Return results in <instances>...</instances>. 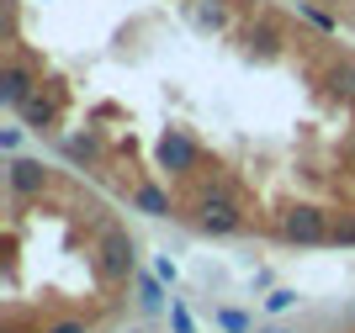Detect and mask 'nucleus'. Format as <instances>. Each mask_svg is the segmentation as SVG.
Returning a JSON list of instances; mask_svg holds the SVG:
<instances>
[{
	"label": "nucleus",
	"instance_id": "4468645a",
	"mask_svg": "<svg viewBox=\"0 0 355 333\" xmlns=\"http://www.w3.org/2000/svg\"><path fill=\"white\" fill-rule=\"evenodd\" d=\"M218 323L228 333H250V318H244V312H218Z\"/></svg>",
	"mask_w": 355,
	"mask_h": 333
},
{
	"label": "nucleus",
	"instance_id": "a211bd4d",
	"mask_svg": "<svg viewBox=\"0 0 355 333\" xmlns=\"http://www.w3.org/2000/svg\"><path fill=\"white\" fill-rule=\"evenodd\" d=\"M170 318H175V333H191V318H186V307H175Z\"/></svg>",
	"mask_w": 355,
	"mask_h": 333
},
{
	"label": "nucleus",
	"instance_id": "0eeeda50",
	"mask_svg": "<svg viewBox=\"0 0 355 333\" xmlns=\"http://www.w3.org/2000/svg\"><path fill=\"white\" fill-rule=\"evenodd\" d=\"M48 186V170L37 159H11V190L16 196H37Z\"/></svg>",
	"mask_w": 355,
	"mask_h": 333
},
{
	"label": "nucleus",
	"instance_id": "f8f14e48",
	"mask_svg": "<svg viewBox=\"0 0 355 333\" xmlns=\"http://www.w3.org/2000/svg\"><path fill=\"white\" fill-rule=\"evenodd\" d=\"M64 154H69V159H96V138H69Z\"/></svg>",
	"mask_w": 355,
	"mask_h": 333
},
{
	"label": "nucleus",
	"instance_id": "ddd939ff",
	"mask_svg": "<svg viewBox=\"0 0 355 333\" xmlns=\"http://www.w3.org/2000/svg\"><path fill=\"white\" fill-rule=\"evenodd\" d=\"M138 302H144V307H159V302H164L159 280H138Z\"/></svg>",
	"mask_w": 355,
	"mask_h": 333
},
{
	"label": "nucleus",
	"instance_id": "423d86ee",
	"mask_svg": "<svg viewBox=\"0 0 355 333\" xmlns=\"http://www.w3.org/2000/svg\"><path fill=\"white\" fill-rule=\"evenodd\" d=\"M16 111L27 116V127H53V122H59V90H43V85H37L27 101L16 106Z\"/></svg>",
	"mask_w": 355,
	"mask_h": 333
},
{
	"label": "nucleus",
	"instance_id": "6e6552de",
	"mask_svg": "<svg viewBox=\"0 0 355 333\" xmlns=\"http://www.w3.org/2000/svg\"><path fill=\"white\" fill-rule=\"evenodd\" d=\"M244 43H250V53L276 58V53H282V32L270 27V21H260V27H250V32H244Z\"/></svg>",
	"mask_w": 355,
	"mask_h": 333
},
{
	"label": "nucleus",
	"instance_id": "9d476101",
	"mask_svg": "<svg viewBox=\"0 0 355 333\" xmlns=\"http://www.w3.org/2000/svg\"><path fill=\"white\" fill-rule=\"evenodd\" d=\"M329 90H334L340 101H355V64H334V69H329Z\"/></svg>",
	"mask_w": 355,
	"mask_h": 333
},
{
	"label": "nucleus",
	"instance_id": "20e7f679",
	"mask_svg": "<svg viewBox=\"0 0 355 333\" xmlns=\"http://www.w3.org/2000/svg\"><path fill=\"white\" fill-rule=\"evenodd\" d=\"M128 270H133V238H128V233H106L101 238V276L122 280Z\"/></svg>",
	"mask_w": 355,
	"mask_h": 333
},
{
	"label": "nucleus",
	"instance_id": "6ab92c4d",
	"mask_svg": "<svg viewBox=\"0 0 355 333\" xmlns=\"http://www.w3.org/2000/svg\"><path fill=\"white\" fill-rule=\"evenodd\" d=\"M48 333H85V323H53Z\"/></svg>",
	"mask_w": 355,
	"mask_h": 333
},
{
	"label": "nucleus",
	"instance_id": "f3484780",
	"mask_svg": "<svg viewBox=\"0 0 355 333\" xmlns=\"http://www.w3.org/2000/svg\"><path fill=\"white\" fill-rule=\"evenodd\" d=\"M329 244H355V222H340V228L329 233Z\"/></svg>",
	"mask_w": 355,
	"mask_h": 333
},
{
	"label": "nucleus",
	"instance_id": "39448f33",
	"mask_svg": "<svg viewBox=\"0 0 355 333\" xmlns=\"http://www.w3.org/2000/svg\"><path fill=\"white\" fill-rule=\"evenodd\" d=\"M196 222H202L207 233H239V228H244V217H239V206L228 201V196H202Z\"/></svg>",
	"mask_w": 355,
	"mask_h": 333
},
{
	"label": "nucleus",
	"instance_id": "f257e3e1",
	"mask_svg": "<svg viewBox=\"0 0 355 333\" xmlns=\"http://www.w3.org/2000/svg\"><path fill=\"white\" fill-rule=\"evenodd\" d=\"M282 233L292 238V244H329V212H318V206H292L282 217Z\"/></svg>",
	"mask_w": 355,
	"mask_h": 333
},
{
	"label": "nucleus",
	"instance_id": "7ed1b4c3",
	"mask_svg": "<svg viewBox=\"0 0 355 333\" xmlns=\"http://www.w3.org/2000/svg\"><path fill=\"white\" fill-rule=\"evenodd\" d=\"M32 90H37V74H32V64L11 58V64L0 69V101H6V106H21Z\"/></svg>",
	"mask_w": 355,
	"mask_h": 333
},
{
	"label": "nucleus",
	"instance_id": "f03ea898",
	"mask_svg": "<svg viewBox=\"0 0 355 333\" xmlns=\"http://www.w3.org/2000/svg\"><path fill=\"white\" fill-rule=\"evenodd\" d=\"M196 159H202V148H196V138H186L180 127H170L159 138V164H164V170L186 174V170H196Z\"/></svg>",
	"mask_w": 355,
	"mask_h": 333
},
{
	"label": "nucleus",
	"instance_id": "2eb2a0df",
	"mask_svg": "<svg viewBox=\"0 0 355 333\" xmlns=\"http://www.w3.org/2000/svg\"><path fill=\"white\" fill-rule=\"evenodd\" d=\"M302 16H308L313 27H324V32H334V16H329V11H318V6H302Z\"/></svg>",
	"mask_w": 355,
	"mask_h": 333
},
{
	"label": "nucleus",
	"instance_id": "dca6fc26",
	"mask_svg": "<svg viewBox=\"0 0 355 333\" xmlns=\"http://www.w3.org/2000/svg\"><path fill=\"white\" fill-rule=\"evenodd\" d=\"M292 302H297L292 291H270V302H266V307H270V312H286V307H292Z\"/></svg>",
	"mask_w": 355,
	"mask_h": 333
},
{
	"label": "nucleus",
	"instance_id": "9b49d317",
	"mask_svg": "<svg viewBox=\"0 0 355 333\" xmlns=\"http://www.w3.org/2000/svg\"><path fill=\"white\" fill-rule=\"evenodd\" d=\"M196 27H212V32L228 27V11H223L218 0H202V6H196Z\"/></svg>",
	"mask_w": 355,
	"mask_h": 333
},
{
	"label": "nucleus",
	"instance_id": "1a4fd4ad",
	"mask_svg": "<svg viewBox=\"0 0 355 333\" xmlns=\"http://www.w3.org/2000/svg\"><path fill=\"white\" fill-rule=\"evenodd\" d=\"M133 206H138V212H148V217H164V212H170V196H164L159 186H144L133 196Z\"/></svg>",
	"mask_w": 355,
	"mask_h": 333
}]
</instances>
